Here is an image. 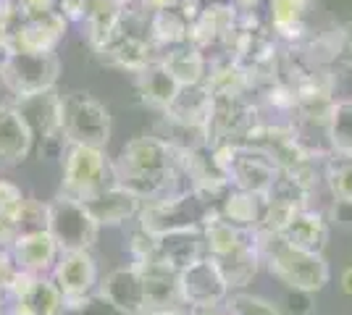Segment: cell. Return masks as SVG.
I'll return each instance as SVG.
<instances>
[{
	"label": "cell",
	"instance_id": "cell-1",
	"mask_svg": "<svg viewBox=\"0 0 352 315\" xmlns=\"http://www.w3.org/2000/svg\"><path fill=\"white\" fill-rule=\"evenodd\" d=\"M113 176L118 187L129 189L142 202L163 200L190 189L184 184L179 155L155 135H140L124 142L113 161Z\"/></svg>",
	"mask_w": 352,
	"mask_h": 315
},
{
	"label": "cell",
	"instance_id": "cell-2",
	"mask_svg": "<svg viewBox=\"0 0 352 315\" xmlns=\"http://www.w3.org/2000/svg\"><path fill=\"white\" fill-rule=\"evenodd\" d=\"M258 242H261L263 266L287 289L318 294L323 286L329 284L331 270H329V263L323 255L300 250V247L281 240L279 234H258Z\"/></svg>",
	"mask_w": 352,
	"mask_h": 315
},
{
	"label": "cell",
	"instance_id": "cell-3",
	"mask_svg": "<svg viewBox=\"0 0 352 315\" xmlns=\"http://www.w3.org/2000/svg\"><path fill=\"white\" fill-rule=\"evenodd\" d=\"M213 215L216 205L210 200L197 195L195 189H184L171 197L145 202L137 215V226L150 237H166L176 231H203Z\"/></svg>",
	"mask_w": 352,
	"mask_h": 315
},
{
	"label": "cell",
	"instance_id": "cell-4",
	"mask_svg": "<svg viewBox=\"0 0 352 315\" xmlns=\"http://www.w3.org/2000/svg\"><path fill=\"white\" fill-rule=\"evenodd\" d=\"M111 187H116V176L113 161H108L105 150L66 145L60 155V195L89 202Z\"/></svg>",
	"mask_w": 352,
	"mask_h": 315
},
{
	"label": "cell",
	"instance_id": "cell-5",
	"mask_svg": "<svg viewBox=\"0 0 352 315\" xmlns=\"http://www.w3.org/2000/svg\"><path fill=\"white\" fill-rule=\"evenodd\" d=\"M219 163L226 171V179L234 189L252 192V195H268L274 181L279 179L281 168L268 152L258 150L252 145L236 142V145H216L213 148Z\"/></svg>",
	"mask_w": 352,
	"mask_h": 315
},
{
	"label": "cell",
	"instance_id": "cell-6",
	"mask_svg": "<svg viewBox=\"0 0 352 315\" xmlns=\"http://www.w3.org/2000/svg\"><path fill=\"white\" fill-rule=\"evenodd\" d=\"M11 103L19 108V113L30 126L34 150L43 158H60L69 145L63 137V95H58V90H47Z\"/></svg>",
	"mask_w": 352,
	"mask_h": 315
},
{
	"label": "cell",
	"instance_id": "cell-7",
	"mask_svg": "<svg viewBox=\"0 0 352 315\" xmlns=\"http://www.w3.org/2000/svg\"><path fill=\"white\" fill-rule=\"evenodd\" d=\"M63 137L69 145L105 150L111 142V110L89 92L63 95Z\"/></svg>",
	"mask_w": 352,
	"mask_h": 315
},
{
	"label": "cell",
	"instance_id": "cell-8",
	"mask_svg": "<svg viewBox=\"0 0 352 315\" xmlns=\"http://www.w3.org/2000/svg\"><path fill=\"white\" fill-rule=\"evenodd\" d=\"M60 74L58 53H11L0 69V87L14 100L56 90Z\"/></svg>",
	"mask_w": 352,
	"mask_h": 315
},
{
	"label": "cell",
	"instance_id": "cell-9",
	"mask_svg": "<svg viewBox=\"0 0 352 315\" xmlns=\"http://www.w3.org/2000/svg\"><path fill=\"white\" fill-rule=\"evenodd\" d=\"M47 231L60 253H89L98 242L100 226L95 224L85 202L58 192L47 202Z\"/></svg>",
	"mask_w": 352,
	"mask_h": 315
},
{
	"label": "cell",
	"instance_id": "cell-10",
	"mask_svg": "<svg viewBox=\"0 0 352 315\" xmlns=\"http://www.w3.org/2000/svg\"><path fill=\"white\" fill-rule=\"evenodd\" d=\"M179 294H182V305L192 310V307L223 305L226 297L232 294V289L226 284L219 266L206 255L195 260L184 270H179Z\"/></svg>",
	"mask_w": 352,
	"mask_h": 315
},
{
	"label": "cell",
	"instance_id": "cell-11",
	"mask_svg": "<svg viewBox=\"0 0 352 315\" xmlns=\"http://www.w3.org/2000/svg\"><path fill=\"white\" fill-rule=\"evenodd\" d=\"M66 30H69V21L58 11L19 19L11 34V50L14 53H56L66 37Z\"/></svg>",
	"mask_w": 352,
	"mask_h": 315
},
{
	"label": "cell",
	"instance_id": "cell-12",
	"mask_svg": "<svg viewBox=\"0 0 352 315\" xmlns=\"http://www.w3.org/2000/svg\"><path fill=\"white\" fill-rule=\"evenodd\" d=\"M98 294L105 302H111L118 313L124 315H145L147 297H145V279L137 266H121L113 268L98 284Z\"/></svg>",
	"mask_w": 352,
	"mask_h": 315
},
{
	"label": "cell",
	"instance_id": "cell-13",
	"mask_svg": "<svg viewBox=\"0 0 352 315\" xmlns=\"http://www.w3.org/2000/svg\"><path fill=\"white\" fill-rule=\"evenodd\" d=\"M50 279L58 286L63 300H79V297L95 294L100 284L98 260L92 257V253H60Z\"/></svg>",
	"mask_w": 352,
	"mask_h": 315
},
{
	"label": "cell",
	"instance_id": "cell-14",
	"mask_svg": "<svg viewBox=\"0 0 352 315\" xmlns=\"http://www.w3.org/2000/svg\"><path fill=\"white\" fill-rule=\"evenodd\" d=\"M308 8L310 0H265V24L279 45L297 47L308 37Z\"/></svg>",
	"mask_w": 352,
	"mask_h": 315
},
{
	"label": "cell",
	"instance_id": "cell-15",
	"mask_svg": "<svg viewBox=\"0 0 352 315\" xmlns=\"http://www.w3.org/2000/svg\"><path fill=\"white\" fill-rule=\"evenodd\" d=\"M34 152V137L14 103H0V168L21 165Z\"/></svg>",
	"mask_w": 352,
	"mask_h": 315
},
{
	"label": "cell",
	"instance_id": "cell-16",
	"mask_svg": "<svg viewBox=\"0 0 352 315\" xmlns=\"http://www.w3.org/2000/svg\"><path fill=\"white\" fill-rule=\"evenodd\" d=\"M60 257V250L50 231H32L19 234V240L11 247V260L19 270L32 276H50L56 270V263Z\"/></svg>",
	"mask_w": 352,
	"mask_h": 315
},
{
	"label": "cell",
	"instance_id": "cell-17",
	"mask_svg": "<svg viewBox=\"0 0 352 315\" xmlns=\"http://www.w3.org/2000/svg\"><path fill=\"white\" fill-rule=\"evenodd\" d=\"M142 200L137 195H132L124 187H111L105 189L103 195H98L95 200L85 202V208L89 210V215L95 218V224L100 226H124L126 221H134L142 210Z\"/></svg>",
	"mask_w": 352,
	"mask_h": 315
},
{
	"label": "cell",
	"instance_id": "cell-18",
	"mask_svg": "<svg viewBox=\"0 0 352 315\" xmlns=\"http://www.w3.org/2000/svg\"><path fill=\"white\" fill-rule=\"evenodd\" d=\"M329 234H331V224L323 215L321 210L305 208L300 213H294V218L284 226L279 237L284 242H289L300 250H308L316 255H323L326 244H329Z\"/></svg>",
	"mask_w": 352,
	"mask_h": 315
},
{
	"label": "cell",
	"instance_id": "cell-19",
	"mask_svg": "<svg viewBox=\"0 0 352 315\" xmlns=\"http://www.w3.org/2000/svg\"><path fill=\"white\" fill-rule=\"evenodd\" d=\"M142 279H145V297L147 313L150 310H174L184 307L182 294H179V270L168 268L161 260H153L145 266H137Z\"/></svg>",
	"mask_w": 352,
	"mask_h": 315
},
{
	"label": "cell",
	"instance_id": "cell-20",
	"mask_svg": "<svg viewBox=\"0 0 352 315\" xmlns=\"http://www.w3.org/2000/svg\"><path fill=\"white\" fill-rule=\"evenodd\" d=\"M203 242H206V255L210 260H223V257L236 255L242 250L258 247V231L236 229V226L226 224L219 215H213L203 226Z\"/></svg>",
	"mask_w": 352,
	"mask_h": 315
},
{
	"label": "cell",
	"instance_id": "cell-21",
	"mask_svg": "<svg viewBox=\"0 0 352 315\" xmlns=\"http://www.w3.org/2000/svg\"><path fill=\"white\" fill-rule=\"evenodd\" d=\"M265 197L252 195V192H242L229 187L221 200L216 202V215L223 218L226 224L236 226V229H248V231H258L261 221H263Z\"/></svg>",
	"mask_w": 352,
	"mask_h": 315
},
{
	"label": "cell",
	"instance_id": "cell-22",
	"mask_svg": "<svg viewBox=\"0 0 352 315\" xmlns=\"http://www.w3.org/2000/svg\"><path fill=\"white\" fill-rule=\"evenodd\" d=\"M161 66L174 76V82L179 87H195V84H203L208 74V56L200 50V47L190 45H176L163 50L161 56Z\"/></svg>",
	"mask_w": 352,
	"mask_h": 315
},
{
	"label": "cell",
	"instance_id": "cell-23",
	"mask_svg": "<svg viewBox=\"0 0 352 315\" xmlns=\"http://www.w3.org/2000/svg\"><path fill=\"white\" fill-rule=\"evenodd\" d=\"M147 40L158 50V56L168 47L184 45L190 40V19L179 11V5L153 11L147 16Z\"/></svg>",
	"mask_w": 352,
	"mask_h": 315
},
{
	"label": "cell",
	"instance_id": "cell-24",
	"mask_svg": "<svg viewBox=\"0 0 352 315\" xmlns=\"http://www.w3.org/2000/svg\"><path fill=\"white\" fill-rule=\"evenodd\" d=\"M210 113H213V95L203 84H195V87H182L179 95L174 97V103L168 105V110L161 116L179 121V124H187V126L208 129Z\"/></svg>",
	"mask_w": 352,
	"mask_h": 315
},
{
	"label": "cell",
	"instance_id": "cell-25",
	"mask_svg": "<svg viewBox=\"0 0 352 315\" xmlns=\"http://www.w3.org/2000/svg\"><path fill=\"white\" fill-rule=\"evenodd\" d=\"M179 84L174 82V76L168 74L161 66V60H153L147 69H142L137 74V92H140V100L158 110V113H166L168 105L174 103V97L179 95Z\"/></svg>",
	"mask_w": 352,
	"mask_h": 315
},
{
	"label": "cell",
	"instance_id": "cell-26",
	"mask_svg": "<svg viewBox=\"0 0 352 315\" xmlns=\"http://www.w3.org/2000/svg\"><path fill=\"white\" fill-rule=\"evenodd\" d=\"M200 257H206L203 231H176V234L158 237V257L155 260L166 263L168 268L184 270Z\"/></svg>",
	"mask_w": 352,
	"mask_h": 315
},
{
	"label": "cell",
	"instance_id": "cell-27",
	"mask_svg": "<svg viewBox=\"0 0 352 315\" xmlns=\"http://www.w3.org/2000/svg\"><path fill=\"white\" fill-rule=\"evenodd\" d=\"M326 142L331 155L352 158V100H337L326 124Z\"/></svg>",
	"mask_w": 352,
	"mask_h": 315
},
{
	"label": "cell",
	"instance_id": "cell-28",
	"mask_svg": "<svg viewBox=\"0 0 352 315\" xmlns=\"http://www.w3.org/2000/svg\"><path fill=\"white\" fill-rule=\"evenodd\" d=\"M213 263L223 273L229 289H242V286H248L255 279V273L263 266V260H261V242L252 250H242L236 255H229L223 257V260H213Z\"/></svg>",
	"mask_w": 352,
	"mask_h": 315
},
{
	"label": "cell",
	"instance_id": "cell-29",
	"mask_svg": "<svg viewBox=\"0 0 352 315\" xmlns=\"http://www.w3.org/2000/svg\"><path fill=\"white\" fill-rule=\"evenodd\" d=\"M323 184L329 187L334 200H352V158L331 155L326 163Z\"/></svg>",
	"mask_w": 352,
	"mask_h": 315
},
{
	"label": "cell",
	"instance_id": "cell-30",
	"mask_svg": "<svg viewBox=\"0 0 352 315\" xmlns=\"http://www.w3.org/2000/svg\"><path fill=\"white\" fill-rule=\"evenodd\" d=\"M226 315H281V310L265 297L248 294V292H232L223 302Z\"/></svg>",
	"mask_w": 352,
	"mask_h": 315
},
{
	"label": "cell",
	"instance_id": "cell-31",
	"mask_svg": "<svg viewBox=\"0 0 352 315\" xmlns=\"http://www.w3.org/2000/svg\"><path fill=\"white\" fill-rule=\"evenodd\" d=\"M16 229L19 234H32V231H47V202L37 197L27 195L21 202V210L16 215Z\"/></svg>",
	"mask_w": 352,
	"mask_h": 315
},
{
	"label": "cell",
	"instance_id": "cell-32",
	"mask_svg": "<svg viewBox=\"0 0 352 315\" xmlns=\"http://www.w3.org/2000/svg\"><path fill=\"white\" fill-rule=\"evenodd\" d=\"M63 315H124L118 313L111 302H105L98 292L79 297V300H66L63 305Z\"/></svg>",
	"mask_w": 352,
	"mask_h": 315
},
{
	"label": "cell",
	"instance_id": "cell-33",
	"mask_svg": "<svg viewBox=\"0 0 352 315\" xmlns=\"http://www.w3.org/2000/svg\"><path fill=\"white\" fill-rule=\"evenodd\" d=\"M24 197L27 195L21 192L19 184H14V181H8V179H0V218H3V221H16Z\"/></svg>",
	"mask_w": 352,
	"mask_h": 315
},
{
	"label": "cell",
	"instance_id": "cell-34",
	"mask_svg": "<svg viewBox=\"0 0 352 315\" xmlns=\"http://www.w3.org/2000/svg\"><path fill=\"white\" fill-rule=\"evenodd\" d=\"M11 3H14L19 19L50 14V11H56V8H58V0H11Z\"/></svg>",
	"mask_w": 352,
	"mask_h": 315
},
{
	"label": "cell",
	"instance_id": "cell-35",
	"mask_svg": "<svg viewBox=\"0 0 352 315\" xmlns=\"http://www.w3.org/2000/svg\"><path fill=\"white\" fill-rule=\"evenodd\" d=\"M287 307L294 315H310L316 310V294L300 292V289H287Z\"/></svg>",
	"mask_w": 352,
	"mask_h": 315
},
{
	"label": "cell",
	"instance_id": "cell-36",
	"mask_svg": "<svg viewBox=\"0 0 352 315\" xmlns=\"http://www.w3.org/2000/svg\"><path fill=\"white\" fill-rule=\"evenodd\" d=\"M329 224L339 226L344 231H352V200H334L329 208Z\"/></svg>",
	"mask_w": 352,
	"mask_h": 315
},
{
	"label": "cell",
	"instance_id": "cell-37",
	"mask_svg": "<svg viewBox=\"0 0 352 315\" xmlns=\"http://www.w3.org/2000/svg\"><path fill=\"white\" fill-rule=\"evenodd\" d=\"M14 273H16V266L14 260H11V253H0V294H3V289L11 281Z\"/></svg>",
	"mask_w": 352,
	"mask_h": 315
},
{
	"label": "cell",
	"instance_id": "cell-38",
	"mask_svg": "<svg viewBox=\"0 0 352 315\" xmlns=\"http://www.w3.org/2000/svg\"><path fill=\"white\" fill-rule=\"evenodd\" d=\"M137 8H142L145 14H153V11H163V8H171L179 0H134Z\"/></svg>",
	"mask_w": 352,
	"mask_h": 315
},
{
	"label": "cell",
	"instance_id": "cell-39",
	"mask_svg": "<svg viewBox=\"0 0 352 315\" xmlns=\"http://www.w3.org/2000/svg\"><path fill=\"white\" fill-rule=\"evenodd\" d=\"M339 286H342V292L352 300V266H347V268L342 270V276H339Z\"/></svg>",
	"mask_w": 352,
	"mask_h": 315
},
{
	"label": "cell",
	"instance_id": "cell-40",
	"mask_svg": "<svg viewBox=\"0 0 352 315\" xmlns=\"http://www.w3.org/2000/svg\"><path fill=\"white\" fill-rule=\"evenodd\" d=\"M190 315H226L223 305H216V307H192Z\"/></svg>",
	"mask_w": 352,
	"mask_h": 315
},
{
	"label": "cell",
	"instance_id": "cell-41",
	"mask_svg": "<svg viewBox=\"0 0 352 315\" xmlns=\"http://www.w3.org/2000/svg\"><path fill=\"white\" fill-rule=\"evenodd\" d=\"M342 32H344V53H347V58L352 60V24H347Z\"/></svg>",
	"mask_w": 352,
	"mask_h": 315
},
{
	"label": "cell",
	"instance_id": "cell-42",
	"mask_svg": "<svg viewBox=\"0 0 352 315\" xmlns=\"http://www.w3.org/2000/svg\"><path fill=\"white\" fill-rule=\"evenodd\" d=\"M145 315H190L187 307H174V310H150Z\"/></svg>",
	"mask_w": 352,
	"mask_h": 315
},
{
	"label": "cell",
	"instance_id": "cell-43",
	"mask_svg": "<svg viewBox=\"0 0 352 315\" xmlns=\"http://www.w3.org/2000/svg\"><path fill=\"white\" fill-rule=\"evenodd\" d=\"M203 3H223V0H203Z\"/></svg>",
	"mask_w": 352,
	"mask_h": 315
},
{
	"label": "cell",
	"instance_id": "cell-44",
	"mask_svg": "<svg viewBox=\"0 0 352 315\" xmlns=\"http://www.w3.org/2000/svg\"><path fill=\"white\" fill-rule=\"evenodd\" d=\"M0 315H3V297H0Z\"/></svg>",
	"mask_w": 352,
	"mask_h": 315
}]
</instances>
